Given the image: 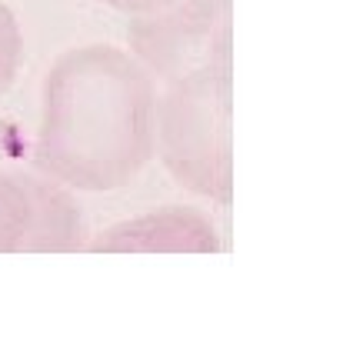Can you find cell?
<instances>
[{
    "label": "cell",
    "instance_id": "obj_1",
    "mask_svg": "<svg viewBox=\"0 0 343 360\" xmlns=\"http://www.w3.org/2000/svg\"><path fill=\"white\" fill-rule=\"evenodd\" d=\"M157 80L114 44L70 47L40 90V170L67 191H117L153 157Z\"/></svg>",
    "mask_w": 343,
    "mask_h": 360
},
{
    "label": "cell",
    "instance_id": "obj_2",
    "mask_svg": "<svg viewBox=\"0 0 343 360\" xmlns=\"http://www.w3.org/2000/svg\"><path fill=\"white\" fill-rule=\"evenodd\" d=\"M160 87L164 94H157L153 154H160L164 167L180 187L214 204H230L233 197L230 64L197 67Z\"/></svg>",
    "mask_w": 343,
    "mask_h": 360
},
{
    "label": "cell",
    "instance_id": "obj_3",
    "mask_svg": "<svg viewBox=\"0 0 343 360\" xmlns=\"http://www.w3.org/2000/svg\"><path fill=\"white\" fill-rule=\"evenodd\" d=\"M127 51L157 84L197 67L230 64V0H174L160 11L130 17Z\"/></svg>",
    "mask_w": 343,
    "mask_h": 360
},
{
    "label": "cell",
    "instance_id": "obj_4",
    "mask_svg": "<svg viewBox=\"0 0 343 360\" xmlns=\"http://www.w3.org/2000/svg\"><path fill=\"white\" fill-rule=\"evenodd\" d=\"M84 247L87 220L64 184L0 167V254H74Z\"/></svg>",
    "mask_w": 343,
    "mask_h": 360
},
{
    "label": "cell",
    "instance_id": "obj_5",
    "mask_svg": "<svg viewBox=\"0 0 343 360\" xmlns=\"http://www.w3.org/2000/svg\"><path fill=\"white\" fill-rule=\"evenodd\" d=\"M93 254H216V224L197 207L170 204L120 220L87 244Z\"/></svg>",
    "mask_w": 343,
    "mask_h": 360
},
{
    "label": "cell",
    "instance_id": "obj_6",
    "mask_svg": "<svg viewBox=\"0 0 343 360\" xmlns=\"http://www.w3.org/2000/svg\"><path fill=\"white\" fill-rule=\"evenodd\" d=\"M20 53H24V34L20 24L11 13V7L0 0V94L13 84V74L20 67Z\"/></svg>",
    "mask_w": 343,
    "mask_h": 360
},
{
    "label": "cell",
    "instance_id": "obj_7",
    "mask_svg": "<svg viewBox=\"0 0 343 360\" xmlns=\"http://www.w3.org/2000/svg\"><path fill=\"white\" fill-rule=\"evenodd\" d=\"M103 7H110L117 13H127V17H140V13H150V11H160L167 4H174V0H97Z\"/></svg>",
    "mask_w": 343,
    "mask_h": 360
}]
</instances>
